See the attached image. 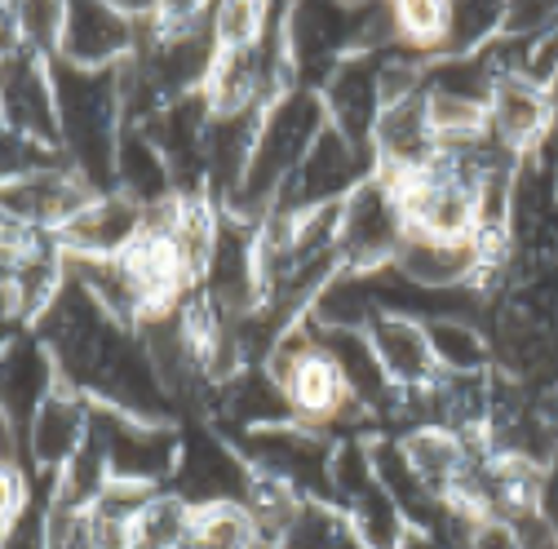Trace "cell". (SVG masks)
Masks as SVG:
<instances>
[{"instance_id": "cell-23", "label": "cell", "mask_w": 558, "mask_h": 549, "mask_svg": "<svg viewBox=\"0 0 558 549\" xmlns=\"http://www.w3.org/2000/svg\"><path fill=\"white\" fill-rule=\"evenodd\" d=\"M465 549H523V545H519V532H514L510 518H493V514H487V518H474Z\"/></svg>"}, {"instance_id": "cell-21", "label": "cell", "mask_w": 558, "mask_h": 549, "mask_svg": "<svg viewBox=\"0 0 558 549\" xmlns=\"http://www.w3.org/2000/svg\"><path fill=\"white\" fill-rule=\"evenodd\" d=\"M275 549H368L364 536L328 501H306L298 518L275 540Z\"/></svg>"}, {"instance_id": "cell-12", "label": "cell", "mask_w": 558, "mask_h": 549, "mask_svg": "<svg viewBox=\"0 0 558 549\" xmlns=\"http://www.w3.org/2000/svg\"><path fill=\"white\" fill-rule=\"evenodd\" d=\"M147 240V209L133 204L120 191L94 195L85 209L58 231V244L72 261H98V257H124Z\"/></svg>"}, {"instance_id": "cell-19", "label": "cell", "mask_w": 558, "mask_h": 549, "mask_svg": "<svg viewBox=\"0 0 558 549\" xmlns=\"http://www.w3.org/2000/svg\"><path fill=\"white\" fill-rule=\"evenodd\" d=\"M426 337H430V351H435L439 373H497L487 324L435 319V324H426Z\"/></svg>"}, {"instance_id": "cell-10", "label": "cell", "mask_w": 558, "mask_h": 549, "mask_svg": "<svg viewBox=\"0 0 558 549\" xmlns=\"http://www.w3.org/2000/svg\"><path fill=\"white\" fill-rule=\"evenodd\" d=\"M94 407L98 403L85 399L81 390L58 386L23 435H10L5 430L10 461L27 465L32 474H40V478H49V484H53V478L85 452V443L94 435Z\"/></svg>"}, {"instance_id": "cell-1", "label": "cell", "mask_w": 558, "mask_h": 549, "mask_svg": "<svg viewBox=\"0 0 558 549\" xmlns=\"http://www.w3.org/2000/svg\"><path fill=\"white\" fill-rule=\"evenodd\" d=\"M53 66V98H58V147L98 195L116 191V156L124 137V89L120 72H89L72 62Z\"/></svg>"}, {"instance_id": "cell-11", "label": "cell", "mask_w": 558, "mask_h": 549, "mask_svg": "<svg viewBox=\"0 0 558 549\" xmlns=\"http://www.w3.org/2000/svg\"><path fill=\"white\" fill-rule=\"evenodd\" d=\"M377 173L373 164V151L351 143L341 129H324L319 143L311 147V156L302 160V169L293 173V182L279 195L275 213H289V218H302V213H319V209H337V204L351 195L360 182H368Z\"/></svg>"}, {"instance_id": "cell-6", "label": "cell", "mask_w": 558, "mask_h": 549, "mask_svg": "<svg viewBox=\"0 0 558 549\" xmlns=\"http://www.w3.org/2000/svg\"><path fill=\"white\" fill-rule=\"evenodd\" d=\"M94 448L107 461V474L116 484H143V488H169L182 430L173 422H147L129 417L116 407H94Z\"/></svg>"}, {"instance_id": "cell-14", "label": "cell", "mask_w": 558, "mask_h": 549, "mask_svg": "<svg viewBox=\"0 0 558 549\" xmlns=\"http://www.w3.org/2000/svg\"><path fill=\"white\" fill-rule=\"evenodd\" d=\"M439 156V133L430 124V111H426V94L416 89V94H403L395 98L377 129H373V164L377 173L403 182L412 173H422L430 169Z\"/></svg>"}, {"instance_id": "cell-24", "label": "cell", "mask_w": 558, "mask_h": 549, "mask_svg": "<svg viewBox=\"0 0 558 549\" xmlns=\"http://www.w3.org/2000/svg\"><path fill=\"white\" fill-rule=\"evenodd\" d=\"M545 518H549V527L558 532V456L545 465V478H541V505H536Z\"/></svg>"}, {"instance_id": "cell-25", "label": "cell", "mask_w": 558, "mask_h": 549, "mask_svg": "<svg viewBox=\"0 0 558 549\" xmlns=\"http://www.w3.org/2000/svg\"><path fill=\"white\" fill-rule=\"evenodd\" d=\"M403 549H461V545H452V540H444V536H435V532H412V536L403 540Z\"/></svg>"}, {"instance_id": "cell-3", "label": "cell", "mask_w": 558, "mask_h": 549, "mask_svg": "<svg viewBox=\"0 0 558 549\" xmlns=\"http://www.w3.org/2000/svg\"><path fill=\"white\" fill-rule=\"evenodd\" d=\"M235 448L248 456L253 474L284 484L302 501H328L332 505V465H337V435L306 426V422H284L248 435H231Z\"/></svg>"}, {"instance_id": "cell-4", "label": "cell", "mask_w": 558, "mask_h": 549, "mask_svg": "<svg viewBox=\"0 0 558 549\" xmlns=\"http://www.w3.org/2000/svg\"><path fill=\"white\" fill-rule=\"evenodd\" d=\"M412 235L408 204L395 178L373 173L360 182L337 209V244H341V266L351 270H381L399 257L403 240Z\"/></svg>"}, {"instance_id": "cell-16", "label": "cell", "mask_w": 558, "mask_h": 549, "mask_svg": "<svg viewBox=\"0 0 558 549\" xmlns=\"http://www.w3.org/2000/svg\"><path fill=\"white\" fill-rule=\"evenodd\" d=\"M58 386H62L58 364H53L49 346L36 337V328H10V341H5V430L23 435Z\"/></svg>"}, {"instance_id": "cell-18", "label": "cell", "mask_w": 558, "mask_h": 549, "mask_svg": "<svg viewBox=\"0 0 558 549\" xmlns=\"http://www.w3.org/2000/svg\"><path fill=\"white\" fill-rule=\"evenodd\" d=\"M116 191L129 195L133 204H143V209H160V204L178 199V182H173L169 160L147 137V129H137V124H124V137H120Z\"/></svg>"}, {"instance_id": "cell-22", "label": "cell", "mask_w": 558, "mask_h": 549, "mask_svg": "<svg viewBox=\"0 0 558 549\" xmlns=\"http://www.w3.org/2000/svg\"><path fill=\"white\" fill-rule=\"evenodd\" d=\"M262 532L244 505H222V510H195L191 532L182 549H257Z\"/></svg>"}, {"instance_id": "cell-9", "label": "cell", "mask_w": 558, "mask_h": 549, "mask_svg": "<svg viewBox=\"0 0 558 549\" xmlns=\"http://www.w3.org/2000/svg\"><path fill=\"white\" fill-rule=\"evenodd\" d=\"M156 5H111V0H72L62 23L58 62L89 66V72H120L143 49V32Z\"/></svg>"}, {"instance_id": "cell-13", "label": "cell", "mask_w": 558, "mask_h": 549, "mask_svg": "<svg viewBox=\"0 0 558 549\" xmlns=\"http://www.w3.org/2000/svg\"><path fill=\"white\" fill-rule=\"evenodd\" d=\"M5 133H19L40 147H58L53 66L49 58L23 45H5Z\"/></svg>"}, {"instance_id": "cell-5", "label": "cell", "mask_w": 558, "mask_h": 549, "mask_svg": "<svg viewBox=\"0 0 558 549\" xmlns=\"http://www.w3.org/2000/svg\"><path fill=\"white\" fill-rule=\"evenodd\" d=\"M253 484L257 474L231 435L214 426L182 430V452L165 492H173L191 510H222V505H248Z\"/></svg>"}, {"instance_id": "cell-7", "label": "cell", "mask_w": 558, "mask_h": 549, "mask_svg": "<svg viewBox=\"0 0 558 549\" xmlns=\"http://www.w3.org/2000/svg\"><path fill=\"white\" fill-rule=\"evenodd\" d=\"M332 505L345 514V523L364 536L368 549H403V540L412 536V523L403 518V510L395 505V497L381 488V478H377L368 435H355V439L337 443Z\"/></svg>"}, {"instance_id": "cell-17", "label": "cell", "mask_w": 558, "mask_h": 549, "mask_svg": "<svg viewBox=\"0 0 558 549\" xmlns=\"http://www.w3.org/2000/svg\"><path fill=\"white\" fill-rule=\"evenodd\" d=\"M368 337H373V346H377L381 368L390 373V381H395L403 394H422V390L439 377V364H435V351H430L426 324L403 319V315H381V319L368 328Z\"/></svg>"}, {"instance_id": "cell-2", "label": "cell", "mask_w": 558, "mask_h": 549, "mask_svg": "<svg viewBox=\"0 0 558 549\" xmlns=\"http://www.w3.org/2000/svg\"><path fill=\"white\" fill-rule=\"evenodd\" d=\"M328 129V111L319 89H302L293 85L289 94H279L266 111H262V129H257V143H253V160L244 173V186L235 195L231 218L257 227L275 213L279 195L293 182V173L302 169V160L311 156V147L319 143V133Z\"/></svg>"}, {"instance_id": "cell-8", "label": "cell", "mask_w": 558, "mask_h": 549, "mask_svg": "<svg viewBox=\"0 0 558 549\" xmlns=\"http://www.w3.org/2000/svg\"><path fill=\"white\" fill-rule=\"evenodd\" d=\"M368 5H289L284 36L293 81L302 89H324L337 66L364 49Z\"/></svg>"}, {"instance_id": "cell-15", "label": "cell", "mask_w": 558, "mask_h": 549, "mask_svg": "<svg viewBox=\"0 0 558 549\" xmlns=\"http://www.w3.org/2000/svg\"><path fill=\"white\" fill-rule=\"evenodd\" d=\"M487 133L519 160L536 156L554 137V94L523 76H497L487 98Z\"/></svg>"}, {"instance_id": "cell-20", "label": "cell", "mask_w": 558, "mask_h": 549, "mask_svg": "<svg viewBox=\"0 0 558 549\" xmlns=\"http://www.w3.org/2000/svg\"><path fill=\"white\" fill-rule=\"evenodd\" d=\"M501 32H506V0H448V27H444L439 58L478 53L487 45H497Z\"/></svg>"}]
</instances>
